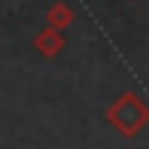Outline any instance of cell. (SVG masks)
Here are the masks:
<instances>
[{"mask_svg": "<svg viewBox=\"0 0 149 149\" xmlns=\"http://www.w3.org/2000/svg\"><path fill=\"white\" fill-rule=\"evenodd\" d=\"M106 118L115 129L120 132L123 138H135L141 135V129L149 123V103L135 92H123L109 109H106Z\"/></svg>", "mask_w": 149, "mask_h": 149, "instance_id": "1", "label": "cell"}, {"mask_svg": "<svg viewBox=\"0 0 149 149\" xmlns=\"http://www.w3.org/2000/svg\"><path fill=\"white\" fill-rule=\"evenodd\" d=\"M63 46H66V37H63V32L60 29H43L40 35L35 37V49L40 52L43 57H57L60 52H63Z\"/></svg>", "mask_w": 149, "mask_h": 149, "instance_id": "2", "label": "cell"}, {"mask_svg": "<svg viewBox=\"0 0 149 149\" xmlns=\"http://www.w3.org/2000/svg\"><path fill=\"white\" fill-rule=\"evenodd\" d=\"M46 20L52 29H69L74 23V9L69 3H52L49 12H46Z\"/></svg>", "mask_w": 149, "mask_h": 149, "instance_id": "3", "label": "cell"}]
</instances>
